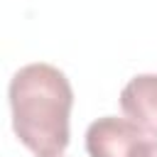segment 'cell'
Returning <instances> with one entry per match:
<instances>
[{"instance_id": "4", "label": "cell", "mask_w": 157, "mask_h": 157, "mask_svg": "<svg viewBox=\"0 0 157 157\" xmlns=\"http://www.w3.org/2000/svg\"><path fill=\"white\" fill-rule=\"evenodd\" d=\"M132 157H157V140L145 137V140L137 145V150H135Z\"/></svg>"}, {"instance_id": "2", "label": "cell", "mask_w": 157, "mask_h": 157, "mask_svg": "<svg viewBox=\"0 0 157 157\" xmlns=\"http://www.w3.org/2000/svg\"><path fill=\"white\" fill-rule=\"evenodd\" d=\"M145 137L150 135L142 128H137L132 120L105 115L88 125L86 150L91 157H132Z\"/></svg>"}, {"instance_id": "5", "label": "cell", "mask_w": 157, "mask_h": 157, "mask_svg": "<svg viewBox=\"0 0 157 157\" xmlns=\"http://www.w3.org/2000/svg\"><path fill=\"white\" fill-rule=\"evenodd\" d=\"M59 157H61V155H59Z\"/></svg>"}, {"instance_id": "1", "label": "cell", "mask_w": 157, "mask_h": 157, "mask_svg": "<svg viewBox=\"0 0 157 157\" xmlns=\"http://www.w3.org/2000/svg\"><path fill=\"white\" fill-rule=\"evenodd\" d=\"M74 91L64 71L52 64H27L10 81L12 128L37 157H59L69 145Z\"/></svg>"}, {"instance_id": "3", "label": "cell", "mask_w": 157, "mask_h": 157, "mask_svg": "<svg viewBox=\"0 0 157 157\" xmlns=\"http://www.w3.org/2000/svg\"><path fill=\"white\" fill-rule=\"evenodd\" d=\"M120 108L128 120L157 137V74H140L120 93Z\"/></svg>"}]
</instances>
